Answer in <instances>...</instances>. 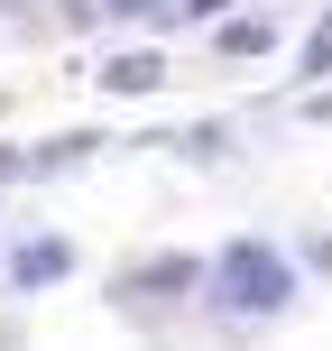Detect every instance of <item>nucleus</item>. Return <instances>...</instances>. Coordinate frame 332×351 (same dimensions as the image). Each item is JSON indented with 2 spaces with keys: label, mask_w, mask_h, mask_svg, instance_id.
Masks as SVG:
<instances>
[{
  "label": "nucleus",
  "mask_w": 332,
  "mask_h": 351,
  "mask_svg": "<svg viewBox=\"0 0 332 351\" xmlns=\"http://www.w3.org/2000/svg\"><path fill=\"white\" fill-rule=\"evenodd\" d=\"M286 296H296V268L268 241H231L222 259H212V305H231V315H277Z\"/></svg>",
  "instance_id": "obj_1"
},
{
  "label": "nucleus",
  "mask_w": 332,
  "mask_h": 351,
  "mask_svg": "<svg viewBox=\"0 0 332 351\" xmlns=\"http://www.w3.org/2000/svg\"><path fill=\"white\" fill-rule=\"evenodd\" d=\"M102 84H111V93H157V84H166V65H157V56H111Z\"/></svg>",
  "instance_id": "obj_2"
},
{
  "label": "nucleus",
  "mask_w": 332,
  "mask_h": 351,
  "mask_svg": "<svg viewBox=\"0 0 332 351\" xmlns=\"http://www.w3.org/2000/svg\"><path fill=\"white\" fill-rule=\"evenodd\" d=\"M55 268H65V250H55V241H37V250H18V287H47Z\"/></svg>",
  "instance_id": "obj_3"
},
{
  "label": "nucleus",
  "mask_w": 332,
  "mask_h": 351,
  "mask_svg": "<svg viewBox=\"0 0 332 351\" xmlns=\"http://www.w3.org/2000/svg\"><path fill=\"white\" fill-rule=\"evenodd\" d=\"M222 47H231V56H259V47H268V19H240V28H222Z\"/></svg>",
  "instance_id": "obj_4"
},
{
  "label": "nucleus",
  "mask_w": 332,
  "mask_h": 351,
  "mask_svg": "<svg viewBox=\"0 0 332 351\" xmlns=\"http://www.w3.org/2000/svg\"><path fill=\"white\" fill-rule=\"evenodd\" d=\"M323 65H332V19L314 28V47H305V74H323Z\"/></svg>",
  "instance_id": "obj_5"
}]
</instances>
